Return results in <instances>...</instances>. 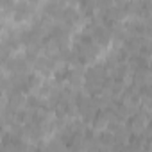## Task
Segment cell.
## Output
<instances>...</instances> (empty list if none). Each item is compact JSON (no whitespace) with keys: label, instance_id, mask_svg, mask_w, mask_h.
<instances>
[{"label":"cell","instance_id":"cell-1","mask_svg":"<svg viewBox=\"0 0 152 152\" xmlns=\"http://www.w3.org/2000/svg\"><path fill=\"white\" fill-rule=\"evenodd\" d=\"M29 15H31V7H29V4L20 2V4L16 6V9H15V20H16V22H22V20H25Z\"/></svg>","mask_w":152,"mask_h":152}]
</instances>
